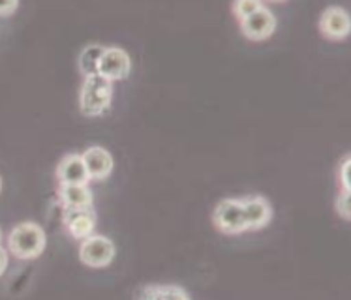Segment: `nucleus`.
Segmentation results:
<instances>
[{
  "instance_id": "obj_2",
  "label": "nucleus",
  "mask_w": 351,
  "mask_h": 300,
  "mask_svg": "<svg viewBox=\"0 0 351 300\" xmlns=\"http://www.w3.org/2000/svg\"><path fill=\"white\" fill-rule=\"evenodd\" d=\"M47 236L42 225L34 222H23L15 225L8 235V251L17 259H36L45 250Z\"/></svg>"
},
{
  "instance_id": "obj_8",
  "label": "nucleus",
  "mask_w": 351,
  "mask_h": 300,
  "mask_svg": "<svg viewBox=\"0 0 351 300\" xmlns=\"http://www.w3.org/2000/svg\"><path fill=\"white\" fill-rule=\"evenodd\" d=\"M64 227L75 240H83L96 231V214L93 208H64Z\"/></svg>"
},
{
  "instance_id": "obj_6",
  "label": "nucleus",
  "mask_w": 351,
  "mask_h": 300,
  "mask_svg": "<svg viewBox=\"0 0 351 300\" xmlns=\"http://www.w3.org/2000/svg\"><path fill=\"white\" fill-rule=\"evenodd\" d=\"M319 30L327 40L332 42H340L350 36L351 30V21L350 14L346 8L340 6H330L319 17Z\"/></svg>"
},
{
  "instance_id": "obj_12",
  "label": "nucleus",
  "mask_w": 351,
  "mask_h": 300,
  "mask_svg": "<svg viewBox=\"0 0 351 300\" xmlns=\"http://www.w3.org/2000/svg\"><path fill=\"white\" fill-rule=\"evenodd\" d=\"M58 199L64 208H93V192L88 184H60Z\"/></svg>"
},
{
  "instance_id": "obj_22",
  "label": "nucleus",
  "mask_w": 351,
  "mask_h": 300,
  "mask_svg": "<svg viewBox=\"0 0 351 300\" xmlns=\"http://www.w3.org/2000/svg\"><path fill=\"white\" fill-rule=\"evenodd\" d=\"M0 190H2V179H0Z\"/></svg>"
},
{
  "instance_id": "obj_18",
  "label": "nucleus",
  "mask_w": 351,
  "mask_h": 300,
  "mask_svg": "<svg viewBox=\"0 0 351 300\" xmlns=\"http://www.w3.org/2000/svg\"><path fill=\"white\" fill-rule=\"evenodd\" d=\"M19 6V0H0V15L6 17V15H12Z\"/></svg>"
},
{
  "instance_id": "obj_19",
  "label": "nucleus",
  "mask_w": 351,
  "mask_h": 300,
  "mask_svg": "<svg viewBox=\"0 0 351 300\" xmlns=\"http://www.w3.org/2000/svg\"><path fill=\"white\" fill-rule=\"evenodd\" d=\"M6 266H8V251L0 246V276L6 272Z\"/></svg>"
},
{
  "instance_id": "obj_11",
  "label": "nucleus",
  "mask_w": 351,
  "mask_h": 300,
  "mask_svg": "<svg viewBox=\"0 0 351 300\" xmlns=\"http://www.w3.org/2000/svg\"><path fill=\"white\" fill-rule=\"evenodd\" d=\"M57 180L60 184H88V173L81 154H66L57 165Z\"/></svg>"
},
{
  "instance_id": "obj_3",
  "label": "nucleus",
  "mask_w": 351,
  "mask_h": 300,
  "mask_svg": "<svg viewBox=\"0 0 351 300\" xmlns=\"http://www.w3.org/2000/svg\"><path fill=\"white\" fill-rule=\"evenodd\" d=\"M115 253L117 250L113 240L104 235H96V233L83 238L81 246H79L81 263L90 268H104V266L111 264L115 259Z\"/></svg>"
},
{
  "instance_id": "obj_13",
  "label": "nucleus",
  "mask_w": 351,
  "mask_h": 300,
  "mask_svg": "<svg viewBox=\"0 0 351 300\" xmlns=\"http://www.w3.org/2000/svg\"><path fill=\"white\" fill-rule=\"evenodd\" d=\"M104 45L100 43H90V45H86L85 49L81 51V55H79V72L83 77L86 75H94V73H98V62H100L101 53H104Z\"/></svg>"
},
{
  "instance_id": "obj_4",
  "label": "nucleus",
  "mask_w": 351,
  "mask_h": 300,
  "mask_svg": "<svg viewBox=\"0 0 351 300\" xmlns=\"http://www.w3.org/2000/svg\"><path fill=\"white\" fill-rule=\"evenodd\" d=\"M213 222L216 229L226 235H241L246 231L244 222L243 199H222L213 212Z\"/></svg>"
},
{
  "instance_id": "obj_5",
  "label": "nucleus",
  "mask_w": 351,
  "mask_h": 300,
  "mask_svg": "<svg viewBox=\"0 0 351 300\" xmlns=\"http://www.w3.org/2000/svg\"><path fill=\"white\" fill-rule=\"evenodd\" d=\"M239 23H241L243 36L252 40V42H263L267 38L273 36L274 30H276V17L265 6L256 10L254 14L246 15Z\"/></svg>"
},
{
  "instance_id": "obj_9",
  "label": "nucleus",
  "mask_w": 351,
  "mask_h": 300,
  "mask_svg": "<svg viewBox=\"0 0 351 300\" xmlns=\"http://www.w3.org/2000/svg\"><path fill=\"white\" fill-rule=\"evenodd\" d=\"M243 212L246 231H258V229L267 227V223L273 218L271 203L261 195H250L243 199Z\"/></svg>"
},
{
  "instance_id": "obj_1",
  "label": "nucleus",
  "mask_w": 351,
  "mask_h": 300,
  "mask_svg": "<svg viewBox=\"0 0 351 300\" xmlns=\"http://www.w3.org/2000/svg\"><path fill=\"white\" fill-rule=\"evenodd\" d=\"M113 101V81H109L100 73L86 75L79 92V111L85 116H101L108 113Z\"/></svg>"
},
{
  "instance_id": "obj_21",
  "label": "nucleus",
  "mask_w": 351,
  "mask_h": 300,
  "mask_svg": "<svg viewBox=\"0 0 351 300\" xmlns=\"http://www.w3.org/2000/svg\"><path fill=\"white\" fill-rule=\"evenodd\" d=\"M273 2H284V0H273Z\"/></svg>"
},
{
  "instance_id": "obj_20",
  "label": "nucleus",
  "mask_w": 351,
  "mask_h": 300,
  "mask_svg": "<svg viewBox=\"0 0 351 300\" xmlns=\"http://www.w3.org/2000/svg\"><path fill=\"white\" fill-rule=\"evenodd\" d=\"M0 242H2V229H0Z\"/></svg>"
},
{
  "instance_id": "obj_16",
  "label": "nucleus",
  "mask_w": 351,
  "mask_h": 300,
  "mask_svg": "<svg viewBox=\"0 0 351 300\" xmlns=\"http://www.w3.org/2000/svg\"><path fill=\"white\" fill-rule=\"evenodd\" d=\"M350 193L351 190H342L340 188V193L337 195V201H335V208H337V214L344 220V222H350L351 220V207H350Z\"/></svg>"
},
{
  "instance_id": "obj_17",
  "label": "nucleus",
  "mask_w": 351,
  "mask_h": 300,
  "mask_svg": "<svg viewBox=\"0 0 351 300\" xmlns=\"http://www.w3.org/2000/svg\"><path fill=\"white\" fill-rule=\"evenodd\" d=\"M350 167H351V158L346 156L340 164V169H338V177H340V188L342 190H351L350 184Z\"/></svg>"
},
{
  "instance_id": "obj_14",
  "label": "nucleus",
  "mask_w": 351,
  "mask_h": 300,
  "mask_svg": "<svg viewBox=\"0 0 351 300\" xmlns=\"http://www.w3.org/2000/svg\"><path fill=\"white\" fill-rule=\"evenodd\" d=\"M137 297H143V299H190V295L180 289L179 286H147L143 291H139Z\"/></svg>"
},
{
  "instance_id": "obj_15",
  "label": "nucleus",
  "mask_w": 351,
  "mask_h": 300,
  "mask_svg": "<svg viewBox=\"0 0 351 300\" xmlns=\"http://www.w3.org/2000/svg\"><path fill=\"white\" fill-rule=\"evenodd\" d=\"M259 8H263V0H233L231 12L237 17V21H241L246 15L254 14Z\"/></svg>"
},
{
  "instance_id": "obj_7",
  "label": "nucleus",
  "mask_w": 351,
  "mask_h": 300,
  "mask_svg": "<svg viewBox=\"0 0 351 300\" xmlns=\"http://www.w3.org/2000/svg\"><path fill=\"white\" fill-rule=\"evenodd\" d=\"M132 70V60L130 55L121 47H106L101 53L100 62H98V73L109 81H121L128 77Z\"/></svg>"
},
{
  "instance_id": "obj_10",
  "label": "nucleus",
  "mask_w": 351,
  "mask_h": 300,
  "mask_svg": "<svg viewBox=\"0 0 351 300\" xmlns=\"http://www.w3.org/2000/svg\"><path fill=\"white\" fill-rule=\"evenodd\" d=\"M81 158L90 180H106L113 171V156L104 147H88Z\"/></svg>"
}]
</instances>
